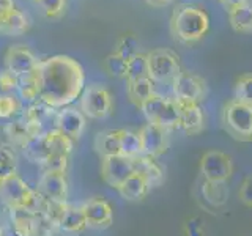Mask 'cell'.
Listing matches in <instances>:
<instances>
[{
  "instance_id": "cell-19",
  "label": "cell",
  "mask_w": 252,
  "mask_h": 236,
  "mask_svg": "<svg viewBox=\"0 0 252 236\" xmlns=\"http://www.w3.org/2000/svg\"><path fill=\"white\" fill-rule=\"evenodd\" d=\"M93 148L101 159L122 154L120 129H106V131L98 132L96 137H94V142H93Z\"/></svg>"
},
{
  "instance_id": "cell-44",
  "label": "cell",
  "mask_w": 252,
  "mask_h": 236,
  "mask_svg": "<svg viewBox=\"0 0 252 236\" xmlns=\"http://www.w3.org/2000/svg\"><path fill=\"white\" fill-rule=\"evenodd\" d=\"M145 2L150 5V6H155V8H164L167 6L172 0H145Z\"/></svg>"
},
{
  "instance_id": "cell-35",
  "label": "cell",
  "mask_w": 252,
  "mask_h": 236,
  "mask_svg": "<svg viewBox=\"0 0 252 236\" xmlns=\"http://www.w3.org/2000/svg\"><path fill=\"white\" fill-rule=\"evenodd\" d=\"M57 232H59L57 224H55L47 214H44L43 211H36L33 235L32 236H55Z\"/></svg>"
},
{
  "instance_id": "cell-6",
  "label": "cell",
  "mask_w": 252,
  "mask_h": 236,
  "mask_svg": "<svg viewBox=\"0 0 252 236\" xmlns=\"http://www.w3.org/2000/svg\"><path fill=\"white\" fill-rule=\"evenodd\" d=\"M148 77L155 84H172L181 73L178 55L170 49H155L147 54Z\"/></svg>"
},
{
  "instance_id": "cell-7",
  "label": "cell",
  "mask_w": 252,
  "mask_h": 236,
  "mask_svg": "<svg viewBox=\"0 0 252 236\" xmlns=\"http://www.w3.org/2000/svg\"><path fill=\"white\" fill-rule=\"evenodd\" d=\"M114 110L112 94L102 84H92L81 94V112L92 120L107 118Z\"/></svg>"
},
{
  "instance_id": "cell-21",
  "label": "cell",
  "mask_w": 252,
  "mask_h": 236,
  "mask_svg": "<svg viewBox=\"0 0 252 236\" xmlns=\"http://www.w3.org/2000/svg\"><path fill=\"white\" fill-rule=\"evenodd\" d=\"M117 191L125 200L139 202V200H144L152 189H150V186H148V183L145 181L144 177L134 172L129 178H126V181H123V183L117 187Z\"/></svg>"
},
{
  "instance_id": "cell-23",
  "label": "cell",
  "mask_w": 252,
  "mask_h": 236,
  "mask_svg": "<svg viewBox=\"0 0 252 236\" xmlns=\"http://www.w3.org/2000/svg\"><path fill=\"white\" fill-rule=\"evenodd\" d=\"M10 211V224L18 236H32L33 235L35 216L36 211L32 208H13Z\"/></svg>"
},
{
  "instance_id": "cell-14",
  "label": "cell",
  "mask_w": 252,
  "mask_h": 236,
  "mask_svg": "<svg viewBox=\"0 0 252 236\" xmlns=\"http://www.w3.org/2000/svg\"><path fill=\"white\" fill-rule=\"evenodd\" d=\"M38 194L47 200L66 202L68 199V179L66 173H49L43 172L36 187Z\"/></svg>"
},
{
  "instance_id": "cell-2",
  "label": "cell",
  "mask_w": 252,
  "mask_h": 236,
  "mask_svg": "<svg viewBox=\"0 0 252 236\" xmlns=\"http://www.w3.org/2000/svg\"><path fill=\"white\" fill-rule=\"evenodd\" d=\"M210 16L192 3L177 5L170 16V33L183 44H194L208 33Z\"/></svg>"
},
{
  "instance_id": "cell-13",
  "label": "cell",
  "mask_w": 252,
  "mask_h": 236,
  "mask_svg": "<svg viewBox=\"0 0 252 236\" xmlns=\"http://www.w3.org/2000/svg\"><path fill=\"white\" fill-rule=\"evenodd\" d=\"M82 211L87 220V227L90 228H109L114 220V209L110 203L101 197H93L82 205Z\"/></svg>"
},
{
  "instance_id": "cell-24",
  "label": "cell",
  "mask_w": 252,
  "mask_h": 236,
  "mask_svg": "<svg viewBox=\"0 0 252 236\" xmlns=\"http://www.w3.org/2000/svg\"><path fill=\"white\" fill-rule=\"evenodd\" d=\"M126 91H128L129 101L140 107L148 98H152L155 94V82L150 77L126 82Z\"/></svg>"
},
{
  "instance_id": "cell-5",
  "label": "cell",
  "mask_w": 252,
  "mask_h": 236,
  "mask_svg": "<svg viewBox=\"0 0 252 236\" xmlns=\"http://www.w3.org/2000/svg\"><path fill=\"white\" fill-rule=\"evenodd\" d=\"M142 114L145 115L148 123L159 124L167 131L178 129L180 121V104L172 98L155 93L140 106Z\"/></svg>"
},
{
  "instance_id": "cell-15",
  "label": "cell",
  "mask_w": 252,
  "mask_h": 236,
  "mask_svg": "<svg viewBox=\"0 0 252 236\" xmlns=\"http://www.w3.org/2000/svg\"><path fill=\"white\" fill-rule=\"evenodd\" d=\"M87 128V117L81 112V109L63 107L59 110V132L66 136L73 142L79 140Z\"/></svg>"
},
{
  "instance_id": "cell-46",
  "label": "cell",
  "mask_w": 252,
  "mask_h": 236,
  "mask_svg": "<svg viewBox=\"0 0 252 236\" xmlns=\"http://www.w3.org/2000/svg\"><path fill=\"white\" fill-rule=\"evenodd\" d=\"M35 2H38V0H35Z\"/></svg>"
},
{
  "instance_id": "cell-9",
  "label": "cell",
  "mask_w": 252,
  "mask_h": 236,
  "mask_svg": "<svg viewBox=\"0 0 252 236\" xmlns=\"http://www.w3.org/2000/svg\"><path fill=\"white\" fill-rule=\"evenodd\" d=\"M200 175L203 181H228L233 175V161L227 153L219 149H208L205 151L200 164Z\"/></svg>"
},
{
  "instance_id": "cell-18",
  "label": "cell",
  "mask_w": 252,
  "mask_h": 236,
  "mask_svg": "<svg viewBox=\"0 0 252 236\" xmlns=\"http://www.w3.org/2000/svg\"><path fill=\"white\" fill-rule=\"evenodd\" d=\"M21 149L27 161L39 165V167H43V164L49 159V156H51L49 137H47V134L30 137L26 144L21 147Z\"/></svg>"
},
{
  "instance_id": "cell-25",
  "label": "cell",
  "mask_w": 252,
  "mask_h": 236,
  "mask_svg": "<svg viewBox=\"0 0 252 236\" xmlns=\"http://www.w3.org/2000/svg\"><path fill=\"white\" fill-rule=\"evenodd\" d=\"M16 94H18V99L22 102H33L35 99L39 98L38 94V79L36 73L32 71V73L22 74L19 77H16Z\"/></svg>"
},
{
  "instance_id": "cell-12",
  "label": "cell",
  "mask_w": 252,
  "mask_h": 236,
  "mask_svg": "<svg viewBox=\"0 0 252 236\" xmlns=\"http://www.w3.org/2000/svg\"><path fill=\"white\" fill-rule=\"evenodd\" d=\"M38 63L39 60L35 57L33 52L24 44L11 46L5 54V69L8 73H11L14 77L35 71Z\"/></svg>"
},
{
  "instance_id": "cell-17",
  "label": "cell",
  "mask_w": 252,
  "mask_h": 236,
  "mask_svg": "<svg viewBox=\"0 0 252 236\" xmlns=\"http://www.w3.org/2000/svg\"><path fill=\"white\" fill-rule=\"evenodd\" d=\"M132 167H134V172L145 178L150 189L158 187V186L162 184L164 169L159 165V162L156 161V157L147 156V154H140V156L134 157V159H132Z\"/></svg>"
},
{
  "instance_id": "cell-34",
  "label": "cell",
  "mask_w": 252,
  "mask_h": 236,
  "mask_svg": "<svg viewBox=\"0 0 252 236\" xmlns=\"http://www.w3.org/2000/svg\"><path fill=\"white\" fill-rule=\"evenodd\" d=\"M104 69L109 76L112 77H126V69H128V60H125L123 57H120L118 54L112 52L109 54L107 57L104 59Z\"/></svg>"
},
{
  "instance_id": "cell-43",
  "label": "cell",
  "mask_w": 252,
  "mask_h": 236,
  "mask_svg": "<svg viewBox=\"0 0 252 236\" xmlns=\"http://www.w3.org/2000/svg\"><path fill=\"white\" fill-rule=\"evenodd\" d=\"M219 2L222 3V6L225 8V11H230V10H233V8H236V6L248 3V0H219Z\"/></svg>"
},
{
  "instance_id": "cell-33",
  "label": "cell",
  "mask_w": 252,
  "mask_h": 236,
  "mask_svg": "<svg viewBox=\"0 0 252 236\" xmlns=\"http://www.w3.org/2000/svg\"><path fill=\"white\" fill-rule=\"evenodd\" d=\"M49 137V147H51V156L57 154V156H71L74 148V142L68 139L66 136H63L62 132H51L47 134Z\"/></svg>"
},
{
  "instance_id": "cell-16",
  "label": "cell",
  "mask_w": 252,
  "mask_h": 236,
  "mask_svg": "<svg viewBox=\"0 0 252 236\" xmlns=\"http://www.w3.org/2000/svg\"><path fill=\"white\" fill-rule=\"evenodd\" d=\"M180 104V102H178ZM205 128V114L199 104H180L178 129L186 136H197Z\"/></svg>"
},
{
  "instance_id": "cell-41",
  "label": "cell",
  "mask_w": 252,
  "mask_h": 236,
  "mask_svg": "<svg viewBox=\"0 0 252 236\" xmlns=\"http://www.w3.org/2000/svg\"><path fill=\"white\" fill-rule=\"evenodd\" d=\"M238 199L243 205H246L248 208H252V175L244 178L243 183L240 184Z\"/></svg>"
},
{
  "instance_id": "cell-39",
  "label": "cell",
  "mask_w": 252,
  "mask_h": 236,
  "mask_svg": "<svg viewBox=\"0 0 252 236\" xmlns=\"http://www.w3.org/2000/svg\"><path fill=\"white\" fill-rule=\"evenodd\" d=\"M38 3L41 5L47 18L57 19L63 14V11H65L66 0H38Z\"/></svg>"
},
{
  "instance_id": "cell-4",
  "label": "cell",
  "mask_w": 252,
  "mask_h": 236,
  "mask_svg": "<svg viewBox=\"0 0 252 236\" xmlns=\"http://www.w3.org/2000/svg\"><path fill=\"white\" fill-rule=\"evenodd\" d=\"M39 194L32 189L18 173L0 181V202L8 209L13 208H32L36 209Z\"/></svg>"
},
{
  "instance_id": "cell-11",
  "label": "cell",
  "mask_w": 252,
  "mask_h": 236,
  "mask_svg": "<svg viewBox=\"0 0 252 236\" xmlns=\"http://www.w3.org/2000/svg\"><path fill=\"white\" fill-rule=\"evenodd\" d=\"M132 173H134V167H132V159H129V157L118 154V156H110L101 159V178L109 187L117 189Z\"/></svg>"
},
{
  "instance_id": "cell-31",
  "label": "cell",
  "mask_w": 252,
  "mask_h": 236,
  "mask_svg": "<svg viewBox=\"0 0 252 236\" xmlns=\"http://www.w3.org/2000/svg\"><path fill=\"white\" fill-rule=\"evenodd\" d=\"M148 77V61L147 54L139 52L132 59L128 60V69H126V82L137 81V79Z\"/></svg>"
},
{
  "instance_id": "cell-3",
  "label": "cell",
  "mask_w": 252,
  "mask_h": 236,
  "mask_svg": "<svg viewBox=\"0 0 252 236\" xmlns=\"http://www.w3.org/2000/svg\"><path fill=\"white\" fill-rule=\"evenodd\" d=\"M224 129L238 142H252V107L236 101L225 102L220 114Z\"/></svg>"
},
{
  "instance_id": "cell-40",
  "label": "cell",
  "mask_w": 252,
  "mask_h": 236,
  "mask_svg": "<svg viewBox=\"0 0 252 236\" xmlns=\"http://www.w3.org/2000/svg\"><path fill=\"white\" fill-rule=\"evenodd\" d=\"M0 96H16V77L6 69L0 71Z\"/></svg>"
},
{
  "instance_id": "cell-42",
  "label": "cell",
  "mask_w": 252,
  "mask_h": 236,
  "mask_svg": "<svg viewBox=\"0 0 252 236\" xmlns=\"http://www.w3.org/2000/svg\"><path fill=\"white\" fill-rule=\"evenodd\" d=\"M14 10V0H0V16H5Z\"/></svg>"
},
{
  "instance_id": "cell-10",
  "label": "cell",
  "mask_w": 252,
  "mask_h": 236,
  "mask_svg": "<svg viewBox=\"0 0 252 236\" xmlns=\"http://www.w3.org/2000/svg\"><path fill=\"white\" fill-rule=\"evenodd\" d=\"M142 153L152 157H159L169 149V131L155 123H145L139 129Z\"/></svg>"
},
{
  "instance_id": "cell-22",
  "label": "cell",
  "mask_w": 252,
  "mask_h": 236,
  "mask_svg": "<svg viewBox=\"0 0 252 236\" xmlns=\"http://www.w3.org/2000/svg\"><path fill=\"white\" fill-rule=\"evenodd\" d=\"M3 132L8 139V144H11L14 148H21L30 139L29 124L22 110L16 117H13L11 120H8L3 128Z\"/></svg>"
},
{
  "instance_id": "cell-38",
  "label": "cell",
  "mask_w": 252,
  "mask_h": 236,
  "mask_svg": "<svg viewBox=\"0 0 252 236\" xmlns=\"http://www.w3.org/2000/svg\"><path fill=\"white\" fill-rule=\"evenodd\" d=\"M68 164H69L68 156L52 154V156H49V159L43 164L41 169H43V172H49V173H66Z\"/></svg>"
},
{
  "instance_id": "cell-28",
  "label": "cell",
  "mask_w": 252,
  "mask_h": 236,
  "mask_svg": "<svg viewBox=\"0 0 252 236\" xmlns=\"http://www.w3.org/2000/svg\"><path fill=\"white\" fill-rule=\"evenodd\" d=\"M18 173V151L8 142H0V181Z\"/></svg>"
},
{
  "instance_id": "cell-26",
  "label": "cell",
  "mask_w": 252,
  "mask_h": 236,
  "mask_svg": "<svg viewBox=\"0 0 252 236\" xmlns=\"http://www.w3.org/2000/svg\"><path fill=\"white\" fill-rule=\"evenodd\" d=\"M202 195L211 206H222L228 200L227 181H203Z\"/></svg>"
},
{
  "instance_id": "cell-45",
  "label": "cell",
  "mask_w": 252,
  "mask_h": 236,
  "mask_svg": "<svg viewBox=\"0 0 252 236\" xmlns=\"http://www.w3.org/2000/svg\"><path fill=\"white\" fill-rule=\"evenodd\" d=\"M2 24H3V18L0 16V30H2Z\"/></svg>"
},
{
  "instance_id": "cell-1",
  "label": "cell",
  "mask_w": 252,
  "mask_h": 236,
  "mask_svg": "<svg viewBox=\"0 0 252 236\" xmlns=\"http://www.w3.org/2000/svg\"><path fill=\"white\" fill-rule=\"evenodd\" d=\"M38 79V94L55 109L68 107L85 88V73L81 63L68 55L39 60L35 69Z\"/></svg>"
},
{
  "instance_id": "cell-8",
  "label": "cell",
  "mask_w": 252,
  "mask_h": 236,
  "mask_svg": "<svg viewBox=\"0 0 252 236\" xmlns=\"http://www.w3.org/2000/svg\"><path fill=\"white\" fill-rule=\"evenodd\" d=\"M173 99L180 104H199L207 96L208 87L205 79L191 71H181L172 82Z\"/></svg>"
},
{
  "instance_id": "cell-30",
  "label": "cell",
  "mask_w": 252,
  "mask_h": 236,
  "mask_svg": "<svg viewBox=\"0 0 252 236\" xmlns=\"http://www.w3.org/2000/svg\"><path fill=\"white\" fill-rule=\"evenodd\" d=\"M120 149L122 156L134 159L142 153V145H140V137L139 132H134L129 129H120Z\"/></svg>"
},
{
  "instance_id": "cell-29",
  "label": "cell",
  "mask_w": 252,
  "mask_h": 236,
  "mask_svg": "<svg viewBox=\"0 0 252 236\" xmlns=\"http://www.w3.org/2000/svg\"><path fill=\"white\" fill-rule=\"evenodd\" d=\"M29 29V18L22 11L14 10L8 13L3 18L2 24V33L5 35H21L24 31H27Z\"/></svg>"
},
{
  "instance_id": "cell-36",
  "label": "cell",
  "mask_w": 252,
  "mask_h": 236,
  "mask_svg": "<svg viewBox=\"0 0 252 236\" xmlns=\"http://www.w3.org/2000/svg\"><path fill=\"white\" fill-rule=\"evenodd\" d=\"M235 99L252 107V74H243L235 84Z\"/></svg>"
},
{
  "instance_id": "cell-20",
  "label": "cell",
  "mask_w": 252,
  "mask_h": 236,
  "mask_svg": "<svg viewBox=\"0 0 252 236\" xmlns=\"http://www.w3.org/2000/svg\"><path fill=\"white\" fill-rule=\"evenodd\" d=\"M57 228L60 233L68 235V236H76L79 233H82L87 228V220H85L82 208L68 205V208L65 209L63 216L59 220Z\"/></svg>"
},
{
  "instance_id": "cell-32",
  "label": "cell",
  "mask_w": 252,
  "mask_h": 236,
  "mask_svg": "<svg viewBox=\"0 0 252 236\" xmlns=\"http://www.w3.org/2000/svg\"><path fill=\"white\" fill-rule=\"evenodd\" d=\"M139 47H140V43L136 36L131 33H125L117 39L114 52L120 55V57H123L125 60H129L134 57V55H137L140 52Z\"/></svg>"
},
{
  "instance_id": "cell-27",
  "label": "cell",
  "mask_w": 252,
  "mask_h": 236,
  "mask_svg": "<svg viewBox=\"0 0 252 236\" xmlns=\"http://www.w3.org/2000/svg\"><path fill=\"white\" fill-rule=\"evenodd\" d=\"M228 13V22L235 31L240 33H252V5L248 2L233 8Z\"/></svg>"
},
{
  "instance_id": "cell-37",
  "label": "cell",
  "mask_w": 252,
  "mask_h": 236,
  "mask_svg": "<svg viewBox=\"0 0 252 236\" xmlns=\"http://www.w3.org/2000/svg\"><path fill=\"white\" fill-rule=\"evenodd\" d=\"M21 110V101L16 96H0V120H11Z\"/></svg>"
}]
</instances>
